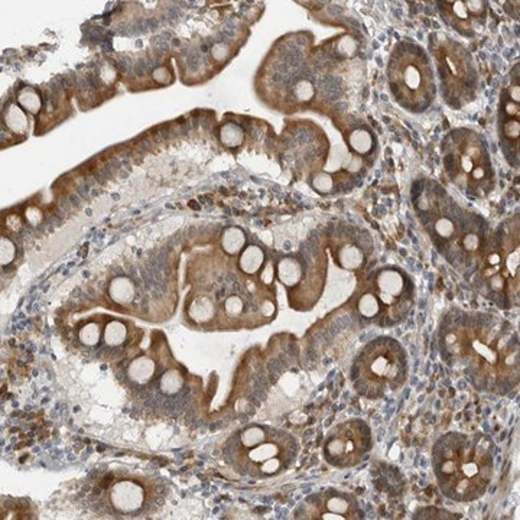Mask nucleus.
<instances>
[{
    "mask_svg": "<svg viewBox=\"0 0 520 520\" xmlns=\"http://www.w3.org/2000/svg\"><path fill=\"white\" fill-rule=\"evenodd\" d=\"M446 364L479 390L505 395L519 383V341L514 329L487 314L456 313L439 328Z\"/></svg>",
    "mask_w": 520,
    "mask_h": 520,
    "instance_id": "f257e3e1",
    "label": "nucleus"
},
{
    "mask_svg": "<svg viewBox=\"0 0 520 520\" xmlns=\"http://www.w3.org/2000/svg\"><path fill=\"white\" fill-rule=\"evenodd\" d=\"M494 442L484 434L448 432L432 448V468L445 498L460 503L486 494L494 474Z\"/></svg>",
    "mask_w": 520,
    "mask_h": 520,
    "instance_id": "f03ea898",
    "label": "nucleus"
},
{
    "mask_svg": "<svg viewBox=\"0 0 520 520\" xmlns=\"http://www.w3.org/2000/svg\"><path fill=\"white\" fill-rule=\"evenodd\" d=\"M420 220L431 238L450 262L471 265L472 257L481 254L484 246L483 226L479 219L458 207L439 191H423L416 201Z\"/></svg>",
    "mask_w": 520,
    "mask_h": 520,
    "instance_id": "7ed1b4c3",
    "label": "nucleus"
},
{
    "mask_svg": "<svg viewBox=\"0 0 520 520\" xmlns=\"http://www.w3.org/2000/svg\"><path fill=\"white\" fill-rule=\"evenodd\" d=\"M296 454L298 441L291 434L268 425H249L227 441L224 458L239 474L265 479L285 471Z\"/></svg>",
    "mask_w": 520,
    "mask_h": 520,
    "instance_id": "20e7f679",
    "label": "nucleus"
},
{
    "mask_svg": "<svg viewBox=\"0 0 520 520\" xmlns=\"http://www.w3.org/2000/svg\"><path fill=\"white\" fill-rule=\"evenodd\" d=\"M408 373L409 357L404 345L390 337H377L354 359L351 382L360 396L374 400L400 390Z\"/></svg>",
    "mask_w": 520,
    "mask_h": 520,
    "instance_id": "39448f33",
    "label": "nucleus"
},
{
    "mask_svg": "<svg viewBox=\"0 0 520 520\" xmlns=\"http://www.w3.org/2000/svg\"><path fill=\"white\" fill-rule=\"evenodd\" d=\"M388 83L395 100L408 111H425L435 99L434 68L428 55L413 42L395 45L388 62Z\"/></svg>",
    "mask_w": 520,
    "mask_h": 520,
    "instance_id": "423d86ee",
    "label": "nucleus"
},
{
    "mask_svg": "<svg viewBox=\"0 0 520 520\" xmlns=\"http://www.w3.org/2000/svg\"><path fill=\"white\" fill-rule=\"evenodd\" d=\"M444 167L450 179L471 197H486L494 186V171L481 137L458 129L444 140Z\"/></svg>",
    "mask_w": 520,
    "mask_h": 520,
    "instance_id": "0eeeda50",
    "label": "nucleus"
},
{
    "mask_svg": "<svg viewBox=\"0 0 520 520\" xmlns=\"http://www.w3.org/2000/svg\"><path fill=\"white\" fill-rule=\"evenodd\" d=\"M431 51L441 80L446 103L458 109L471 102L477 91V68L470 53L451 38L435 34L431 36Z\"/></svg>",
    "mask_w": 520,
    "mask_h": 520,
    "instance_id": "6e6552de",
    "label": "nucleus"
},
{
    "mask_svg": "<svg viewBox=\"0 0 520 520\" xmlns=\"http://www.w3.org/2000/svg\"><path fill=\"white\" fill-rule=\"evenodd\" d=\"M480 272L483 283L491 296L506 299L519 289V239L516 234L500 230L498 238H493L483 246Z\"/></svg>",
    "mask_w": 520,
    "mask_h": 520,
    "instance_id": "1a4fd4ad",
    "label": "nucleus"
},
{
    "mask_svg": "<svg viewBox=\"0 0 520 520\" xmlns=\"http://www.w3.org/2000/svg\"><path fill=\"white\" fill-rule=\"evenodd\" d=\"M371 430L363 419L345 420L329 432L324 444L325 460L334 467L359 465L371 451Z\"/></svg>",
    "mask_w": 520,
    "mask_h": 520,
    "instance_id": "9d476101",
    "label": "nucleus"
},
{
    "mask_svg": "<svg viewBox=\"0 0 520 520\" xmlns=\"http://www.w3.org/2000/svg\"><path fill=\"white\" fill-rule=\"evenodd\" d=\"M370 291L379 301L381 320L397 322L411 308V280L396 268H383L371 278Z\"/></svg>",
    "mask_w": 520,
    "mask_h": 520,
    "instance_id": "9b49d317",
    "label": "nucleus"
},
{
    "mask_svg": "<svg viewBox=\"0 0 520 520\" xmlns=\"http://www.w3.org/2000/svg\"><path fill=\"white\" fill-rule=\"evenodd\" d=\"M306 509L302 517L324 520H362L364 513L353 494L327 490L305 500Z\"/></svg>",
    "mask_w": 520,
    "mask_h": 520,
    "instance_id": "f8f14e48",
    "label": "nucleus"
},
{
    "mask_svg": "<svg viewBox=\"0 0 520 520\" xmlns=\"http://www.w3.org/2000/svg\"><path fill=\"white\" fill-rule=\"evenodd\" d=\"M487 6L484 2H446L441 6L442 19L465 36H472L483 28Z\"/></svg>",
    "mask_w": 520,
    "mask_h": 520,
    "instance_id": "ddd939ff",
    "label": "nucleus"
},
{
    "mask_svg": "<svg viewBox=\"0 0 520 520\" xmlns=\"http://www.w3.org/2000/svg\"><path fill=\"white\" fill-rule=\"evenodd\" d=\"M110 505L122 514H132L145 505V488L135 480L116 481L109 491Z\"/></svg>",
    "mask_w": 520,
    "mask_h": 520,
    "instance_id": "4468645a",
    "label": "nucleus"
},
{
    "mask_svg": "<svg viewBox=\"0 0 520 520\" xmlns=\"http://www.w3.org/2000/svg\"><path fill=\"white\" fill-rule=\"evenodd\" d=\"M336 260L337 264L347 269L356 271L363 266L366 262V250L357 239H353V242H344L336 249Z\"/></svg>",
    "mask_w": 520,
    "mask_h": 520,
    "instance_id": "2eb2a0df",
    "label": "nucleus"
},
{
    "mask_svg": "<svg viewBox=\"0 0 520 520\" xmlns=\"http://www.w3.org/2000/svg\"><path fill=\"white\" fill-rule=\"evenodd\" d=\"M276 273L280 283H283V285L288 288H292L296 287L301 282L303 276V269L302 265L299 264V260H296L295 257H283L282 260H279Z\"/></svg>",
    "mask_w": 520,
    "mask_h": 520,
    "instance_id": "dca6fc26",
    "label": "nucleus"
},
{
    "mask_svg": "<svg viewBox=\"0 0 520 520\" xmlns=\"http://www.w3.org/2000/svg\"><path fill=\"white\" fill-rule=\"evenodd\" d=\"M155 370H156V364L151 357L139 356L133 359V362L129 364L128 374L132 382L137 385H145L152 379Z\"/></svg>",
    "mask_w": 520,
    "mask_h": 520,
    "instance_id": "f3484780",
    "label": "nucleus"
},
{
    "mask_svg": "<svg viewBox=\"0 0 520 520\" xmlns=\"http://www.w3.org/2000/svg\"><path fill=\"white\" fill-rule=\"evenodd\" d=\"M4 123L13 133H27L29 129V119L27 111L18 103H9L4 110Z\"/></svg>",
    "mask_w": 520,
    "mask_h": 520,
    "instance_id": "a211bd4d",
    "label": "nucleus"
},
{
    "mask_svg": "<svg viewBox=\"0 0 520 520\" xmlns=\"http://www.w3.org/2000/svg\"><path fill=\"white\" fill-rule=\"evenodd\" d=\"M109 296L113 302L119 305H128L135 298V285L126 276L114 278L109 285Z\"/></svg>",
    "mask_w": 520,
    "mask_h": 520,
    "instance_id": "6ab92c4d",
    "label": "nucleus"
},
{
    "mask_svg": "<svg viewBox=\"0 0 520 520\" xmlns=\"http://www.w3.org/2000/svg\"><path fill=\"white\" fill-rule=\"evenodd\" d=\"M265 264V252L262 247L250 245L246 249H243L240 259H239V268L242 272L247 275H254L262 269Z\"/></svg>",
    "mask_w": 520,
    "mask_h": 520,
    "instance_id": "aec40b11",
    "label": "nucleus"
},
{
    "mask_svg": "<svg viewBox=\"0 0 520 520\" xmlns=\"http://www.w3.org/2000/svg\"><path fill=\"white\" fill-rule=\"evenodd\" d=\"M188 314L196 322H207L216 314L214 301L208 296H197L188 306Z\"/></svg>",
    "mask_w": 520,
    "mask_h": 520,
    "instance_id": "412c9836",
    "label": "nucleus"
},
{
    "mask_svg": "<svg viewBox=\"0 0 520 520\" xmlns=\"http://www.w3.org/2000/svg\"><path fill=\"white\" fill-rule=\"evenodd\" d=\"M246 245V234L239 227H228L221 234V246L227 254H238L243 252Z\"/></svg>",
    "mask_w": 520,
    "mask_h": 520,
    "instance_id": "4be33fe9",
    "label": "nucleus"
},
{
    "mask_svg": "<svg viewBox=\"0 0 520 520\" xmlns=\"http://www.w3.org/2000/svg\"><path fill=\"white\" fill-rule=\"evenodd\" d=\"M18 104L31 114H38L42 109V97L41 93L34 87H23L18 93Z\"/></svg>",
    "mask_w": 520,
    "mask_h": 520,
    "instance_id": "5701e85b",
    "label": "nucleus"
},
{
    "mask_svg": "<svg viewBox=\"0 0 520 520\" xmlns=\"http://www.w3.org/2000/svg\"><path fill=\"white\" fill-rule=\"evenodd\" d=\"M357 310L362 315V318L364 320H376L379 318L381 320V305H379V301H377V298L374 296V294L370 291V289H366L359 301H357Z\"/></svg>",
    "mask_w": 520,
    "mask_h": 520,
    "instance_id": "b1692460",
    "label": "nucleus"
},
{
    "mask_svg": "<svg viewBox=\"0 0 520 520\" xmlns=\"http://www.w3.org/2000/svg\"><path fill=\"white\" fill-rule=\"evenodd\" d=\"M348 145L356 153L366 155L373 149L374 139H373V135L369 130L360 128V129H356V130H353L350 133Z\"/></svg>",
    "mask_w": 520,
    "mask_h": 520,
    "instance_id": "393cba45",
    "label": "nucleus"
},
{
    "mask_svg": "<svg viewBox=\"0 0 520 520\" xmlns=\"http://www.w3.org/2000/svg\"><path fill=\"white\" fill-rule=\"evenodd\" d=\"M221 144L227 148H239L245 142V130L235 123H223L219 132Z\"/></svg>",
    "mask_w": 520,
    "mask_h": 520,
    "instance_id": "a878e982",
    "label": "nucleus"
},
{
    "mask_svg": "<svg viewBox=\"0 0 520 520\" xmlns=\"http://www.w3.org/2000/svg\"><path fill=\"white\" fill-rule=\"evenodd\" d=\"M184 386V376L178 369H170L165 371L159 381V389L165 395H175Z\"/></svg>",
    "mask_w": 520,
    "mask_h": 520,
    "instance_id": "bb28decb",
    "label": "nucleus"
},
{
    "mask_svg": "<svg viewBox=\"0 0 520 520\" xmlns=\"http://www.w3.org/2000/svg\"><path fill=\"white\" fill-rule=\"evenodd\" d=\"M128 337V328L122 321H110L104 329V341L110 347L121 345Z\"/></svg>",
    "mask_w": 520,
    "mask_h": 520,
    "instance_id": "cd10ccee",
    "label": "nucleus"
},
{
    "mask_svg": "<svg viewBox=\"0 0 520 520\" xmlns=\"http://www.w3.org/2000/svg\"><path fill=\"white\" fill-rule=\"evenodd\" d=\"M294 96L301 103H308L315 96V87L310 80L301 78L294 85Z\"/></svg>",
    "mask_w": 520,
    "mask_h": 520,
    "instance_id": "c85d7f7f",
    "label": "nucleus"
},
{
    "mask_svg": "<svg viewBox=\"0 0 520 520\" xmlns=\"http://www.w3.org/2000/svg\"><path fill=\"white\" fill-rule=\"evenodd\" d=\"M102 337V329L97 322H88L80 329V341L85 345L99 344Z\"/></svg>",
    "mask_w": 520,
    "mask_h": 520,
    "instance_id": "c756f323",
    "label": "nucleus"
},
{
    "mask_svg": "<svg viewBox=\"0 0 520 520\" xmlns=\"http://www.w3.org/2000/svg\"><path fill=\"white\" fill-rule=\"evenodd\" d=\"M224 313L228 318H235L239 317L243 310H245V302L243 299L239 296V295H230L226 301H224Z\"/></svg>",
    "mask_w": 520,
    "mask_h": 520,
    "instance_id": "7c9ffc66",
    "label": "nucleus"
},
{
    "mask_svg": "<svg viewBox=\"0 0 520 520\" xmlns=\"http://www.w3.org/2000/svg\"><path fill=\"white\" fill-rule=\"evenodd\" d=\"M15 256H16L15 243L4 235V238L0 239V262H2V266L11 265L13 262Z\"/></svg>",
    "mask_w": 520,
    "mask_h": 520,
    "instance_id": "2f4dec72",
    "label": "nucleus"
},
{
    "mask_svg": "<svg viewBox=\"0 0 520 520\" xmlns=\"http://www.w3.org/2000/svg\"><path fill=\"white\" fill-rule=\"evenodd\" d=\"M311 184H313L314 190L318 191V193H321V194H327L329 191H333V188H334V179H333V177H331L327 172H318L313 178Z\"/></svg>",
    "mask_w": 520,
    "mask_h": 520,
    "instance_id": "473e14b6",
    "label": "nucleus"
},
{
    "mask_svg": "<svg viewBox=\"0 0 520 520\" xmlns=\"http://www.w3.org/2000/svg\"><path fill=\"white\" fill-rule=\"evenodd\" d=\"M152 78H153L158 84H160V85H168V84L172 81L174 76H172L171 69H170L168 67H158L156 69H153Z\"/></svg>",
    "mask_w": 520,
    "mask_h": 520,
    "instance_id": "72a5a7b5",
    "label": "nucleus"
},
{
    "mask_svg": "<svg viewBox=\"0 0 520 520\" xmlns=\"http://www.w3.org/2000/svg\"><path fill=\"white\" fill-rule=\"evenodd\" d=\"M100 80L104 83V84H111L116 77H117V73H116V68L111 65V64H104L102 65L100 68Z\"/></svg>",
    "mask_w": 520,
    "mask_h": 520,
    "instance_id": "f704fd0d",
    "label": "nucleus"
},
{
    "mask_svg": "<svg viewBox=\"0 0 520 520\" xmlns=\"http://www.w3.org/2000/svg\"><path fill=\"white\" fill-rule=\"evenodd\" d=\"M25 217H27V221L31 224V226H38L41 221H42V211L32 205L29 208H27L25 211Z\"/></svg>",
    "mask_w": 520,
    "mask_h": 520,
    "instance_id": "c9c22d12",
    "label": "nucleus"
}]
</instances>
